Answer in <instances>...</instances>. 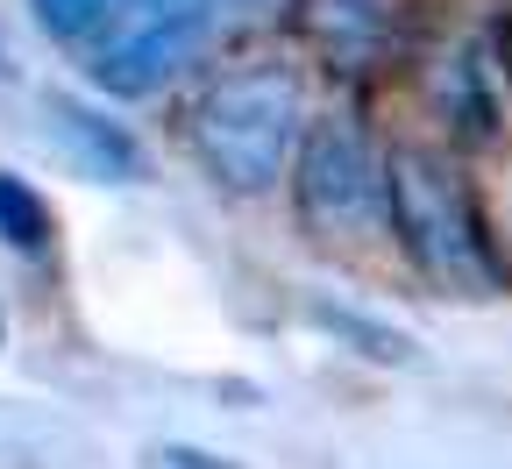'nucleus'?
Instances as JSON below:
<instances>
[{
    "instance_id": "3",
    "label": "nucleus",
    "mask_w": 512,
    "mask_h": 469,
    "mask_svg": "<svg viewBox=\"0 0 512 469\" xmlns=\"http://www.w3.org/2000/svg\"><path fill=\"white\" fill-rule=\"evenodd\" d=\"M384 178H392L399 228H406V242H413V256L427 263V271L448 278V285H484L491 263H484L477 221H470V207H463V185L441 171V157H427V150H392Z\"/></svg>"
},
{
    "instance_id": "7",
    "label": "nucleus",
    "mask_w": 512,
    "mask_h": 469,
    "mask_svg": "<svg viewBox=\"0 0 512 469\" xmlns=\"http://www.w3.org/2000/svg\"><path fill=\"white\" fill-rule=\"evenodd\" d=\"M0 242L22 249V256H43L50 249V207H43L15 171H0Z\"/></svg>"
},
{
    "instance_id": "9",
    "label": "nucleus",
    "mask_w": 512,
    "mask_h": 469,
    "mask_svg": "<svg viewBox=\"0 0 512 469\" xmlns=\"http://www.w3.org/2000/svg\"><path fill=\"white\" fill-rule=\"evenodd\" d=\"M157 469H235V462H221L207 448H157Z\"/></svg>"
},
{
    "instance_id": "6",
    "label": "nucleus",
    "mask_w": 512,
    "mask_h": 469,
    "mask_svg": "<svg viewBox=\"0 0 512 469\" xmlns=\"http://www.w3.org/2000/svg\"><path fill=\"white\" fill-rule=\"evenodd\" d=\"M313 29L335 57L363 64L377 57V43L392 36V0H313Z\"/></svg>"
},
{
    "instance_id": "5",
    "label": "nucleus",
    "mask_w": 512,
    "mask_h": 469,
    "mask_svg": "<svg viewBox=\"0 0 512 469\" xmlns=\"http://www.w3.org/2000/svg\"><path fill=\"white\" fill-rule=\"evenodd\" d=\"M50 121H57V136L79 150V164H93L100 178H136V171H143V150L128 143L114 121H100L93 107H79V100H50Z\"/></svg>"
},
{
    "instance_id": "4",
    "label": "nucleus",
    "mask_w": 512,
    "mask_h": 469,
    "mask_svg": "<svg viewBox=\"0 0 512 469\" xmlns=\"http://www.w3.org/2000/svg\"><path fill=\"white\" fill-rule=\"evenodd\" d=\"M384 199H392V178L377 171L370 143L356 128L328 121L320 136L306 143V164H299V207L306 221H320L328 235H356L384 214Z\"/></svg>"
},
{
    "instance_id": "1",
    "label": "nucleus",
    "mask_w": 512,
    "mask_h": 469,
    "mask_svg": "<svg viewBox=\"0 0 512 469\" xmlns=\"http://www.w3.org/2000/svg\"><path fill=\"white\" fill-rule=\"evenodd\" d=\"M29 8L86 64V79L100 93L143 100L200 57L221 0H29Z\"/></svg>"
},
{
    "instance_id": "2",
    "label": "nucleus",
    "mask_w": 512,
    "mask_h": 469,
    "mask_svg": "<svg viewBox=\"0 0 512 469\" xmlns=\"http://www.w3.org/2000/svg\"><path fill=\"white\" fill-rule=\"evenodd\" d=\"M299 121H306V100L292 72H235L200 100L192 136H200V157L228 192H264L278 185L299 143Z\"/></svg>"
},
{
    "instance_id": "8",
    "label": "nucleus",
    "mask_w": 512,
    "mask_h": 469,
    "mask_svg": "<svg viewBox=\"0 0 512 469\" xmlns=\"http://www.w3.org/2000/svg\"><path fill=\"white\" fill-rule=\"evenodd\" d=\"M320 327H335V334H349V342H363V356H406V334H392V327H370V320H356V313H342V306H320L313 313Z\"/></svg>"
}]
</instances>
